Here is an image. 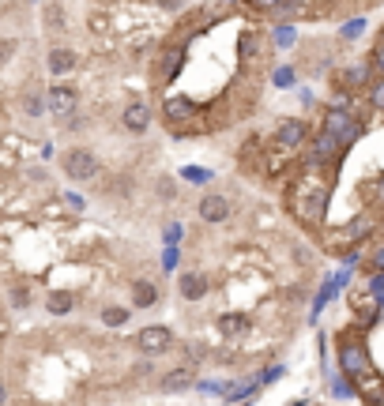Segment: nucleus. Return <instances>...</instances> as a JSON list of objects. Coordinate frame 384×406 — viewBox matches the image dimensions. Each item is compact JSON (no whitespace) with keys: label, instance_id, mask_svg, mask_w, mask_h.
<instances>
[{"label":"nucleus","instance_id":"obj_1","mask_svg":"<svg viewBox=\"0 0 384 406\" xmlns=\"http://www.w3.org/2000/svg\"><path fill=\"white\" fill-rule=\"evenodd\" d=\"M324 207H328V185H320V181L298 185V192H294V214H298V218L320 222L324 218Z\"/></svg>","mask_w":384,"mask_h":406},{"label":"nucleus","instance_id":"obj_2","mask_svg":"<svg viewBox=\"0 0 384 406\" xmlns=\"http://www.w3.org/2000/svg\"><path fill=\"white\" fill-rule=\"evenodd\" d=\"M324 132L335 135V139H339V147H347V143H354L358 135H362V124H358V117L350 113V109L332 106L324 113Z\"/></svg>","mask_w":384,"mask_h":406},{"label":"nucleus","instance_id":"obj_3","mask_svg":"<svg viewBox=\"0 0 384 406\" xmlns=\"http://www.w3.org/2000/svg\"><path fill=\"white\" fill-rule=\"evenodd\" d=\"M64 173H68L72 181H91V177H98V158H94L91 150L76 147V150L64 155Z\"/></svg>","mask_w":384,"mask_h":406},{"label":"nucleus","instance_id":"obj_4","mask_svg":"<svg viewBox=\"0 0 384 406\" xmlns=\"http://www.w3.org/2000/svg\"><path fill=\"white\" fill-rule=\"evenodd\" d=\"M339 365H343V372L347 376H365L370 372V354H365L358 342H347V346H339Z\"/></svg>","mask_w":384,"mask_h":406},{"label":"nucleus","instance_id":"obj_5","mask_svg":"<svg viewBox=\"0 0 384 406\" xmlns=\"http://www.w3.org/2000/svg\"><path fill=\"white\" fill-rule=\"evenodd\" d=\"M170 328H162V324H155V328H143L140 335H136V346L143 350V354H162V350H170Z\"/></svg>","mask_w":384,"mask_h":406},{"label":"nucleus","instance_id":"obj_6","mask_svg":"<svg viewBox=\"0 0 384 406\" xmlns=\"http://www.w3.org/2000/svg\"><path fill=\"white\" fill-rule=\"evenodd\" d=\"M121 124H125L128 132H136V135L147 132V124H151V106H147V102H128L125 113H121Z\"/></svg>","mask_w":384,"mask_h":406},{"label":"nucleus","instance_id":"obj_7","mask_svg":"<svg viewBox=\"0 0 384 406\" xmlns=\"http://www.w3.org/2000/svg\"><path fill=\"white\" fill-rule=\"evenodd\" d=\"M200 218L219 226V222L230 218V203L222 200V196H204V200H200Z\"/></svg>","mask_w":384,"mask_h":406},{"label":"nucleus","instance_id":"obj_8","mask_svg":"<svg viewBox=\"0 0 384 406\" xmlns=\"http://www.w3.org/2000/svg\"><path fill=\"white\" fill-rule=\"evenodd\" d=\"M335 150H339V139H335V135H328L324 128H320V135L313 139V147H309V162L320 166V162H328V158H332Z\"/></svg>","mask_w":384,"mask_h":406},{"label":"nucleus","instance_id":"obj_9","mask_svg":"<svg viewBox=\"0 0 384 406\" xmlns=\"http://www.w3.org/2000/svg\"><path fill=\"white\" fill-rule=\"evenodd\" d=\"M45 98H50V109L57 117H64V113H72V109H76V91H72V87H53Z\"/></svg>","mask_w":384,"mask_h":406},{"label":"nucleus","instance_id":"obj_10","mask_svg":"<svg viewBox=\"0 0 384 406\" xmlns=\"http://www.w3.org/2000/svg\"><path fill=\"white\" fill-rule=\"evenodd\" d=\"M306 135H309V128H306V121H283L279 124V143L283 147H298V143H306Z\"/></svg>","mask_w":384,"mask_h":406},{"label":"nucleus","instance_id":"obj_11","mask_svg":"<svg viewBox=\"0 0 384 406\" xmlns=\"http://www.w3.org/2000/svg\"><path fill=\"white\" fill-rule=\"evenodd\" d=\"M76 65H79V57L72 49H53L50 53V71L53 76H68V71H76Z\"/></svg>","mask_w":384,"mask_h":406},{"label":"nucleus","instance_id":"obj_12","mask_svg":"<svg viewBox=\"0 0 384 406\" xmlns=\"http://www.w3.org/2000/svg\"><path fill=\"white\" fill-rule=\"evenodd\" d=\"M207 293V278L204 275H196V271H189V275H181V297H189V301H200Z\"/></svg>","mask_w":384,"mask_h":406},{"label":"nucleus","instance_id":"obj_13","mask_svg":"<svg viewBox=\"0 0 384 406\" xmlns=\"http://www.w3.org/2000/svg\"><path fill=\"white\" fill-rule=\"evenodd\" d=\"M132 301H136V308H151L158 301V286L147 282V278H140V282L132 286Z\"/></svg>","mask_w":384,"mask_h":406},{"label":"nucleus","instance_id":"obj_14","mask_svg":"<svg viewBox=\"0 0 384 406\" xmlns=\"http://www.w3.org/2000/svg\"><path fill=\"white\" fill-rule=\"evenodd\" d=\"M249 328V316L245 313H230V316H219V331L222 335H230V339H237L242 331Z\"/></svg>","mask_w":384,"mask_h":406},{"label":"nucleus","instance_id":"obj_15","mask_svg":"<svg viewBox=\"0 0 384 406\" xmlns=\"http://www.w3.org/2000/svg\"><path fill=\"white\" fill-rule=\"evenodd\" d=\"M166 117H170V121H189V117H192V102L181 98V94L166 98Z\"/></svg>","mask_w":384,"mask_h":406},{"label":"nucleus","instance_id":"obj_16","mask_svg":"<svg viewBox=\"0 0 384 406\" xmlns=\"http://www.w3.org/2000/svg\"><path fill=\"white\" fill-rule=\"evenodd\" d=\"M72 305H76V297H72V293H50V313L53 316H68L72 313Z\"/></svg>","mask_w":384,"mask_h":406},{"label":"nucleus","instance_id":"obj_17","mask_svg":"<svg viewBox=\"0 0 384 406\" xmlns=\"http://www.w3.org/2000/svg\"><path fill=\"white\" fill-rule=\"evenodd\" d=\"M192 384V369H181V372H170V376L162 380L166 392H178V387H189Z\"/></svg>","mask_w":384,"mask_h":406},{"label":"nucleus","instance_id":"obj_18","mask_svg":"<svg viewBox=\"0 0 384 406\" xmlns=\"http://www.w3.org/2000/svg\"><path fill=\"white\" fill-rule=\"evenodd\" d=\"M128 316H132V308H102V320L109 324V328H121V324H128Z\"/></svg>","mask_w":384,"mask_h":406},{"label":"nucleus","instance_id":"obj_19","mask_svg":"<svg viewBox=\"0 0 384 406\" xmlns=\"http://www.w3.org/2000/svg\"><path fill=\"white\" fill-rule=\"evenodd\" d=\"M253 49H256V38H253V34H242V42H237V57L249 60V57H253Z\"/></svg>","mask_w":384,"mask_h":406},{"label":"nucleus","instance_id":"obj_20","mask_svg":"<svg viewBox=\"0 0 384 406\" xmlns=\"http://www.w3.org/2000/svg\"><path fill=\"white\" fill-rule=\"evenodd\" d=\"M173 65H181V53H178V49H170V53L162 57V76H166V79L173 76Z\"/></svg>","mask_w":384,"mask_h":406},{"label":"nucleus","instance_id":"obj_21","mask_svg":"<svg viewBox=\"0 0 384 406\" xmlns=\"http://www.w3.org/2000/svg\"><path fill=\"white\" fill-rule=\"evenodd\" d=\"M370 102H373V109H384V76H381V83H373Z\"/></svg>","mask_w":384,"mask_h":406},{"label":"nucleus","instance_id":"obj_22","mask_svg":"<svg viewBox=\"0 0 384 406\" xmlns=\"http://www.w3.org/2000/svg\"><path fill=\"white\" fill-rule=\"evenodd\" d=\"M12 53H15V42H12V38H0V68L12 60Z\"/></svg>","mask_w":384,"mask_h":406},{"label":"nucleus","instance_id":"obj_23","mask_svg":"<svg viewBox=\"0 0 384 406\" xmlns=\"http://www.w3.org/2000/svg\"><path fill=\"white\" fill-rule=\"evenodd\" d=\"M275 42H279V45H290V42H294V30H290V27H279Z\"/></svg>","mask_w":384,"mask_h":406},{"label":"nucleus","instance_id":"obj_24","mask_svg":"<svg viewBox=\"0 0 384 406\" xmlns=\"http://www.w3.org/2000/svg\"><path fill=\"white\" fill-rule=\"evenodd\" d=\"M373 68H377L381 76H384V42L377 45V49H373Z\"/></svg>","mask_w":384,"mask_h":406},{"label":"nucleus","instance_id":"obj_25","mask_svg":"<svg viewBox=\"0 0 384 406\" xmlns=\"http://www.w3.org/2000/svg\"><path fill=\"white\" fill-rule=\"evenodd\" d=\"M362 79H365V68L362 65H354V68L347 71V83H362Z\"/></svg>","mask_w":384,"mask_h":406},{"label":"nucleus","instance_id":"obj_26","mask_svg":"<svg viewBox=\"0 0 384 406\" xmlns=\"http://www.w3.org/2000/svg\"><path fill=\"white\" fill-rule=\"evenodd\" d=\"M158 8H166V12H178V8H185L189 0H155Z\"/></svg>","mask_w":384,"mask_h":406},{"label":"nucleus","instance_id":"obj_27","mask_svg":"<svg viewBox=\"0 0 384 406\" xmlns=\"http://www.w3.org/2000/svg\"><path fill=\"white\" fill-rule=\"evenodd\" d=\"M283 0H253V8H264V12H275Z\"/></svg>","mask_w":384,"mask_h":406},{"label":"nucleus","instance_id":"obj_28","mask_svg":"<svg viewBox=\"0 0 384 406\" xmlns=\"http://www.w3.org/2000/svg\"><path fill=\"white\" fill-rule=\"evenodd\" d=\"M27 113H30V117H38V113H42V102H38L34 94H30V98H27Z\"/></svg>","mask_w":384,"mask_h":406},{"label":"nucleus","instance_id":"obj_29","mask_svg":"<svg viewBox=\"0 0 384 406\" xmlns=\"http://www.w3.org/2000/svg\"><path fill=\"white\" fill-rule=\"evenodd\" d=\"M373 290H377V293L384 290V271H381V275H377V278H373Z\"/></svg>","mask_w":384,"mask_h":406},{"label":"nucleus","instance_id":"obj_30","mask_svg":"<svg viewBox=\"0 0 384 406\" xmlns=\"http://www.w3.org/2000/svg\"><path fill=\"white\" fill-rule=\"evenodd\" d=\"M373 264H377V267H384V249L377 252V260H373Z\"/></svg>","mask_w":384,"mask_h":406},{"label":"nucleus","instance_id":"obj_31","mask_svg":"<svg viewBox=\"0 0 384 406\" xmlns=\"http://www.w3.org/2000/svg\"><path fill=\"white\" fill-rule=\"evenodd\" d=\"M0 406H4V384H0Z\"/></svg>","mask_w":384,"mask_h":406},{"label":"nucleus","instance_id":"obj_32","mask_svg":"<svg viewBox=\"0 0 384 406\" xmlns=\"http://www.w3.org/2000/svg\"><path fill=\"white\" fill-rule=\"evenodd\" d=\"M381 200H384V181H381Z\"/></svg>","mask_w":384,"mask_h":406}]
</instances>
